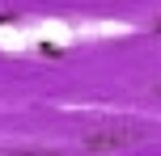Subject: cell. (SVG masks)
I'll return each mask as SVG.
<instances>
[{
	"instance_id": "obj_1",
	"label": "cell",
	"mask_w": 161,
	"mask_h": 156,
	"mask_svg": "<svg viewBox=\"0 0 161 156\" xmlns=\"http://www.w3.org/2000/svg\"><path fill=\"white\" fill-rule=\"evenodd\" d=\"M144 139H148V131H140V127H119V123H110V127H93V131H85V135H80V148H89V152H119V148H140Z\"/></svg>"
},
{
	"instance_id": "obj_2",
	"label": "cell",
	"mask_w": 161,
	"mask_h": 156,
	"mask_svg": "<svg viewBox=\"0 0 161 156\" xmlns=\"http://www.w3.org/2000/svg\"><path fill=\"white\" fill-rule=\"evenodd\" d=\"M38 55H47V59H64V51H59L55 42H42V47H38Z\"/></svg>"
},
{
	"instance_id": "obj_3",
	"label": "cell",
	"mask_w": 161,
	"mask_h": 156,
	"mask_svg": "<svg viewBox=\"0 0 161 156\" xmlns=\"http://www.w3.org/2000/svg\"><path fill=\"white\" fill-rule=\"evenodd\" d=\"M148 93H153V97H157V101H161V80H157V84H153V89H148Z\"/></svg>"
}]
</instances>
